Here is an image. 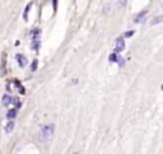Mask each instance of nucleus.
I'll list each match as a JSON object with an SVG mask.
<instances>
[{
	"instance_id": "2",
	"label": "nucleus",
	"mask_w": 163,
	"mask_h": 154,
	"mask_svg": "<svg viewBox=\"0 0 163 154\" xmlns=\"http://www.w3.org/2000/svg\"><path fill=\"white\" fill-rule=\"evenodd\" d=\"M31 36V47L33 51H38L41 47V29L39 28H33L29 32Z\"/></svg>"
},
{
	"instance_id": "16",
	"label": "nucleus",
	"mask_w": 163,
	"mask_h": 154,
	"mask_svg": "<svg viewBox=\"0 0 163 154\" xmlns=\"http://www.w3.org/2000/svg\"><path fill=\"white\" fill-rule=\"evenodd\" d=\"M134 33H135V31H134V29H130V31H126V32H125V34H124V37H125V38H129V37H131V36H134Z\"/></svg>"
},
{
	"instance_id": "5",
	"label": "nucleus",
	"mask_w": 163,
	"mask_h": 154,
	"mask_svg": "<svg viewBox=\"0 0 163 154\" xmlns=\"http://www.w3.org/2000/svg\"><path fill=\"white\" fill-rule=\"evenodd\" d=\"M148 14V10H143V12H140L138 15H136V18H135V23H141L145 19V15Z\"/></svg>"
},
{
	"instance_id": "8",
	"label": "nucleus",
	"mask_w": 163,
	"mask_h": 154,
	"mask_svg": "<svg viewBox=\"0 0 163 154\" xmlns=\"http://www.w3.org/2000/svg\"><path fill=\"white\" fill-rule=\"evenodd\" d=\"M5 63H7V59H5V54H4L3 59H2V65H0V75L5 74Z\"/></svg>"
},
{
	"instance_id": "13",
	"label": "nucleus",
	"mask_w": 163,
	"mask_h": 154,
	"mask_svg": "<svg viewBox=\"0 0 163 154\" xmlns=\"http://www.w3.org/2000/svg\"><path fill=\"white\" fill-rule=\"evenodd\" d=\"M162 21H163V17H162V15H158V17H157L155 19H153V21L150 22V24H152V26H155V24L160 23Z\"/></svg>"
},
{
	"instance_id": "14",
	"label": "nucleus",
	"mask_w": 163,
	"mask_h": 154,
	"mask_svg": "<svg viewBox=\"0 0 163 154\" xmlns=\"http://www.w3.org/2000/svg\"><path fill=\"white\" fill-rule=\"evenodd\" d=\"M37 68H38V60L34 59V60L32 61V64H31V70H32V71H36Z\"/></svg>"
},
{
	"instance_id": "9",
	"label": "nucleus",
	"mask_w": 163,
	"mask_h": 154,
	"mask_svg": "<svg viewBox=\"0 0 163 154\" xmlns=\"http://www.w3.org/2000/svg\"><path fill=\"white\" fill-rule=\"evenodd\" d=\"M12 105H14L15 106L14 108H17V110H19L20 107H22V103H20L19 98H17V97H12Z\"/></svg>"
},
{
	"instance_id": "4",
	"label": "nucleus",
	"mask_w": 163,
	"mask_h": 154,
	"mask_svg": "<svg viewBox=\"0 0 163 154\" xmlns=\"http://www.w3.org/2000/svg\"><path fill=\"white\" fill-rule=\"evenodd\" d=\"M15 59H17V63H18V65L20 66V68H24L26 65H27V59H26V56L24 55H20V54H18L17 56H15Z\"/></svg>"
},
{
	"instance_id": "11",
	"label": "nucleus",
	"mask_w": 163,
	"mask_h": 154,
	"mask_svg": "<svg viewBox=\"0 0 163 154\" xmlns=\"http://www.w3.org/2000/svg\"><path fill=\"white\" fill-rule=\"evenodd\" d=\"M13 127H14V121H13V120H9V122H8L7 126H5V131H7V132H10V131L13 130Z\"/></svg>"
},
{
	"instance_id": "17",
	"label": "nucleus",
	"mask_w": 163,
	"mask_h": 154,
	"mask_svg": "<svg viewBox=\"0 0 163 154\" xmlns=\"http://www.w3.org/2000/svg\"><path fill=\"white\" fill-rule=\"evenodd\" d=\"M117 63H118V65H120V68H124L125 66V60L122 59L121 56H118V60H117Z\"/></svg>"
},
{
	"instance_id": "15",
	"label": "nucleus",
	"mask_w": 163,
	"mask_h": 154,
	"mask_svg": "<svg viewBox=\"0 0 163 154\" xmlns=\"http://www.w3.org/2000/svg\"><path fill=\"white\" fill-rule=\"evenodd\" d=\"M14 83L17 84V87H18V90H19V93H20V94H24V93H26V90H24L23 85H22V84H19V82H18V80H15Z\"/></svg>"
},
{
	"instance_id": "1",
	"label": "nucleus",
	"mask_w": 163,
	"mask_h": 154,
	"mask_svg": "<svg viewBox=\"0 0 163 154\" xmlns=\"http://www.w3.org/2000/svg\"><path fill=\"white\" fill-rule=\"evenodd\" d=\"M54 132H55V125L54 124L44 125L42 127H41V130H39V141L47 143L54 136Z\"/></svg>"
},
{
	"instance_id": "6",
	"label": "nucleus",
	"mask_w": 163,
	"mask_h": 154,
	"mask_svg": "<svg viewBox=\"0 0 163 154\" xmlns=\"http://www.w3.org/2000/svg\"><path fill=\"white\" fill-rule=\"evenodd\" d=\"M17 113H18V110H17V108H10V110L7 112V119H9V120L15 119Z\"/></svg>"
},
{
	"instance_id": "18",
	"label": "nucleus",
	"mask_w": 163,
	"mask_h": 154,
	"mask_svg": "<svg viewBox=\"0 0 163 154\" xmlns=\"http://www.w3.org/2000/svg\"><path fill=\"white\" fill-rule=\"evenodd\" d=\"M126 4V0H118V7H124Z\"/></svg>"
},
{
	"instance_id": "10",
	"label": "nucleus",
	"mask_w": 163,
	"mask_h": 154,
	"mask_svg": "<svg viewBox=\"0 0 163 154\" xmlns=\"http://www.w3.org/2000/svg\"><path fill=\"white\" fill-rule=\"evenodd\" d=\"M31 7H32V4L29 3L27 7H26V9H24V13H23V19H24V21L27 22L28 21V12H29V9H31Z\"/></svg>"
},
{
	"instance_id": "7",
	"label": "nucleus",
	"mask_w": 163,
	"mask_h": 154,
	"mask_svg": "<svg viewBox=\"0 0 163 154\" xmlns=\"http://www.w3.org/2000/svg\"><path fill=\"white\" fill-rule=\"evenodd\" d=\"M2 103H3V106H5V107L10 106V105H12V97H10V95H8V94H4V95H3V99H2Z\"/></svg>"
},
{
	"instance_id": "12",
	"label": "nucleus",
	"mask_w": 163,
	"mask_h": 154,
	"mask_svg": "<svg viewBox=\"0 0 163 154\" xmlns=\"http://www.w3.org/2000/svg\"><path fill=\"white\" fill-rule=\"evenodd\" d=\"M108 60H110L111 63H117V60H118V55H117V52L111 54L110 57H108Z\"/></svg>"
},
{
	"instance_id": "3",
	"label": "nucleus",
	"mask_w": 163,
	"mask_h": 154,
	"mask_svg": "<svg viewBox=\"0 0 163 154\" xmlns=\"http://www.w3.org/2000/svg\"><path fill=\"white\" fill-rule=\"evenodd\" d=\"M125 50V41H124V37H117L116 41H115V52H122Z\"/></svg>"
}]
</instances>
